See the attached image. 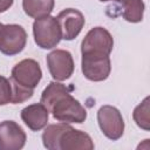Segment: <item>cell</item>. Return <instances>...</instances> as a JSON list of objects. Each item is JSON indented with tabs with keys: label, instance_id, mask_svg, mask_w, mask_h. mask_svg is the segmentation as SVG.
<instances>
[{
	"label": "cell",
	"instance_id": "obj_4",
	"mask_svg": "<svg viewBox=\"0 0 150 150\" xmlns=\"http://www.w3.org/2000/svg\"><path fill=\"white\" fill-rule=\"evenodd\" d=\"M97 122L101 131L112 141L122 137L124 132V121L120 110L112 105H102L97 111Z\"/></svg>",
	"mask_w": 150,
	"mask_h": 150
},
{
	"label": "cell",
	"instance_id": "obj_8",
	"mask_svg": "<svg viewBox=\"0 0 150 150\" xmlns=\"http://www.w3.org/2000/svg\"><path fill=\"white\" fill-rule=\"evenodd\" d=\"M42 77V70L38 61L33 59H25L18 62L12 69V80L16 83L34 89Z\"/></svg>",
	"mask_w": 150,
	"mask_h": 150
},
{
	"label": "cell",
	"instance_id": "obj_17",
	"mask_svg": "<svg viewBox=\"0 0 150 150\" xmlns=\"http://www.w3.org/2000/svg\"><path fill=\"white\" fill-rule=\"evenodd\" d=\"M11 84H12V101H11L12 103H15V104L22 103L33 96L34 89L23 87V86L16 83L15 81H13L12 79H11Z\"/></svg>",
	"mask_w": 150,
	"mask_h": 150
},
{
	"label": "cell",
	"instance_id": "obj_1",
	"mask_svg": "<svg viewBox=\"0 0 150 150\" xmlns=\"http://www.w3.org/2000/svg\"><path fill=\"white\" fill-rule=\"evenodd\" d=\"M41 103L59 122L83 123L87 118V110L70 95L69 89L60 82L53 81L45 88Z\"/></svg>",
	"mask_w": 150,
	"mask_h": 150
},
{
	"label": "cell",
	"instance_id": "obj_3",
	"mask_svg": "<svg viewBox=\"0 0 150 150\" xmlns=\"http://www.w3.org/2000/svg\"><path fill=\"white\" fill-rule=\"evenodd\" d=\"M81 66L84 77L94 82L104 81L105 79H108L111 70L109 55L101 53L82 54Z\"/></svg>",
	"mask_w": 150,
	"mask_h": 150
},
{
	"label": "cell",
	"instance_id": "obj_11",
	"mask_svg": "<svg viewBox=\"0 0 150 150\" xmlns=\"http://www.w3.org/2000/svg\"><path fill=\"white\" fill-rule=\"evenodd\" d=\"M94 143L91 137L81 130L68 125L59 138V150H93Z\"/></svg>",
	"mask_w": 150,
	"mask_h": 150
},
{
	"label": "cell",
	"instance_id": "obj_10",
	"mask_svg": "<svg viewBox=\"0 0 150 150\" xmlns=\"http://www.w3.org/2000/svg\"><path fill=\"white\" fill-rule=\"evenodd\" d=\"M26 144L23 129L14 121L0 123V150H20Z\"/></svg>",
	"mask_w": 150,
	"mask_h": 150
},
{
	"label": "cell",
	"instance_id": "obj_13",
	"mask_svg": "<svg viewBox=\"0 0 150 150\" xmlns=\"http://www.w3.org/2000/svg\"><path fill=\"white\" fill-rule=\"evenodd\" d=\"M100 1H115L120 5L122 16L124 20L136 23L142 21L144 13V2L142 0H100Z\"/></svg>",
	"mask_w": 150,
	"mask_h": 150
},
{
	"label": "cell",
	"instance_id": "obj_16",
	"mask_svg": "<svg viewBox=\"0 0 150 150\" xmlns=\"http://www.w3.org/2000/svg\"><path fill=\"white\" fill-rule=\"evenodd\" d=\"M149 97H145L141 104H138L132 112V117L134 121L136 122V124L144 129V130H149L150 129V116H149Z\"/></svg>",
	"mask_w": 150,
	"mask_h": 150
},
{
	"label": "cell",
	"instance_id": "obj_19",
	"mask_svg": "<svg viewBox=\"0 0 150 150\" xmlns=\"http://www.w3.org/2000/svg\"><path fill=\"white\" fill-rule=\"evenodd\" d=\"M14 0H0V13L6 12L12 5Z\"/></svg>",
	"mask_w": 150,
	"mask_h": 150
},
{
	"label": "cell",
	"instance_id": "obj_7",
	"mask_svg": "<svg viewBox=\"0 0 150 150\" xmlns=\"http://www.w3.org/2000/svg\"><path fill=\"white\" fill-rule=\"evenodd\" d=\"M47 66L52 77L64 81L74 73V60L71 54L64 49H55L47 55Z\"/></svg>",
	"mask_w": 150,
	"mask_h": 150
},
{
	"label": "cell",
	"instance_id": "obj_5",
	"mask_svg": "<svg viewBox=\"0 0 150 150\" xmlns=\"http://www.w3.org/2000/svg\"><path fill=\"white\" fill-rule=\"evenodd\" d=\"M27 43V33L23 27L11 23L0 29V52L5 55H15L23 50Z\"/></svg>",
	"mask_w": 150,
	"mask_h": 150
},
{
	"label": "cell",
	"instance_id": "obj_14",
	"mask_svg": "<svg viewBox=\"0 0 150 150\" xmlns=\"http://www.w3.org/2000/svg\"><path fill=\"white\" fill-rule=\"evenodd\" d=\"M54 0H22V8L25 13L34 19L47 16L54 8Z\"/></svg>",
	"mask_w": 150,
	"mask_h": 150
},
{
	"label": "cell",
	"instance_id": "obj_12",
	"mask_svg": "<svg viewBox=\"0 0 150 150\" xmlns=\"http://www.w3.org/2000/svg\"><path fill=\"white\" fill-rule=\"evenodd\" d=\"M48 117L49 111L41 102L33 103L21 110V120L33 131L43 129L48 123Z\"/></svg>",
	"mask_w": 150,
	"mask_h": 150
},
{
	"label": "cell",
	"instance_id": "obj_6",
	"mask_svg": "<svg viewBox=\"0 0 150 150\" xmlns=\"http://www.w3.org/2000/svg\"><path fill=\"white\" fill-rule=\"evenodd\" d=\"M114 47L111 34L103 27L91 28L81 42V53H101L109 55Z\"/></svg>",
	"mask_w": 150,
	"mask_h": 150
},
{
	"label": "cell",
	"instance_id": "obj_15",
	"mask_svg": "<svg viewBox=\"0 0 150 150\" xmlns=\"http://www.w3.org/2000/svg\"><path fill=\"white\" fill-rule=\"evenodd\" d=\"M69 125V123H56L46 125V129L42 134V143L43 146L49 150H59V138L63 130Z\"/></svg>",
	"mask_w": 150,
	"mask_h": 150
},
{
	"label": "cell",
	"instance_id": "obj_9",
	"mask_svg": "<svg viewBox=\"0 0 150 150\" xmlns=\"http://www.w3.org/2000/svg\"><path fill=\"white\" fill-rule=\"evenodd\" d=\"M57 23L61 29V36L64 40L75 39L84 26L83 14L75 8H66L56 16Z\"/></svg>",
	"mask_w": 150,
	"mask_h": 150
},
{
	"label": "cell",
	"instance_id": "obj_18",
	"mask_svg": "<svg viewBox=\"0 0 150 150\" xmlns=\"http://www.w3.org/2000/svg\"><path fill=\"white\" fill-rule=\"evenodd\" d=\"M12 101V84L11 80L0 76V105L8 104Z\"/></svg>",
	"mask_w": 150,
	"mask_h": 150
},
{
	"label": "cell",
	"instance_id": "obj_2",
	"mask_svg": "<svg viewBox=\"0 0 150 150\" xmlns=\"http://www.w3.org/2000/svg\"><path fill=\"white\" fill-rule=\"evenodd\" d=\"M33 34L35 43L42 49L54 48L62 39L57 20L50 15L35 19L33 23Z\"/></svg>",
	"mask_w": 150,
	"mask_h": 150
},
{
	"label": "cell",
	"instance_id": "obj_20",
	"mask_svg": "<svg viewBox=\"0 0 150 150\" xmlns=\"http://www.w3.org/2000/svg\"><path fill=\"white\" fill-rule=\"evenodd\" d=\"M2 26H4V25H2L1 22H0V29H1V27H2Z\"/></svg>",
	"mask_w": 150,
	"mask_h": 150
}]
</instances>
